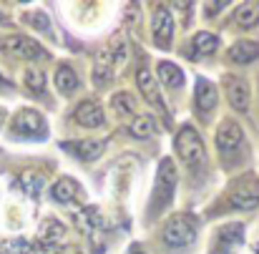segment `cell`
Returning <instances> with one entry per match:
<instances>
[{
	"label": "cell",
	"mask_w": 259,
	"mask_h": 254,
	"mask_svg": "<svg viewBox=\"0 0 259 254\" xmlns=\"http://www.w3.org/2000/svg\"><path fill=\"white\" fill-rule=\"evenodd\" d=\"M174 144H176V151H179L181 161L194 171V174L204 169V164H206V149H204L201 136H199L191 126H184V129L176 134V141H174Z\"/></svg>",
	"instance_id": "obj_1"
},
{
	"label": "cell",
	"mask_w": 259,
	"mask_h": 254,
	"mask_svg": "<svg viewBox=\"0 0 259 254\" xmlns=\"http://www.w3.org/2000/svg\"><path fill=\"white\" fill-rule=\"evenodd\" d=\"M161 239L171 249L189 247L196 239V222H194V217H189V214H174L171 219L164 224Z\"/></svg>",
	"instance_id": "obj_2"
},
{
	"label": "cell",
	"mask_w": 259,
	"mask_h": 254,
	"mask_svg": "<svg viewBox=\"0 0 259 254\" xmlns=\"http://www.w3.org/2000/svg\"><path fill=\"white\" fill-rule=\"evenodd\" d=\"M229 204L239 211H252L259 206V179L254 174H244L229 189Z\"/></svg>",
	"instance_id": "obj_3"
},
{
	"label": "cell",
	"mask_w": 259,
	"mask_h": 254,
	"mask_svg": "<svg viewBox=\"0 0 259 254\" xmlns=\"http://www.w3.org/2000/svg\"><path fill=\"white\" fill-rule=\"evenodd\" d=\"M176 179H179V174H176L174 161L171 159H161L159 171H156V186H154V204H151L154 211H161L171 201L174 189H176Z\"/></svg>",
	"instance_id": "obj_4"
},
{
	"label": "cell",
	"mask_w": 259,
	"mask_h": 254,
	"mask_svg": "<svg viewBox=\"0 0 259 254\" xmlns=\"http://www.w3.org/2000/svg\"><path fill=\"white\" fill-rule=\"evenodd\" d=\"M0 48L5 53H13V56H20V58H28V61H46L48 58V51L35 43L33 38H25V35H10L0 43Z\"/></svg>",
	"instance_id": "obj_5"
},
{
	"label": "cell",
	"mask_w": 259,
	"mask_h": 254,
	"mask_svg": "<svg viewBox=\"0 0 259 254\" xmlns=\"http://www.w3.org/2000/svg\"><path fill=\"white\" fill-rule=\"evenodd\" d=\"M13 131L20 134V136H46L48 126H46V118L33 111V108H23L15 113L13 118Z\"/></svg>",
	"instance_id": "obj_6"
},
{
	"label": "cell",
	"mask_w": 259,
	"mask_h": 254,
	"mask_svg": "<svg viewBox=\"0 0 259 254\" xmlns=\"http://www.w3.org/2000/svg\"><path fill=\"white\" fill-rule=\"evenodd\" d=\"M151 33H154V43H156L159 48H169L171 35H174V18L166 5H156V8H154Z\"/></svg>",
	"instance_id": "obj_7"
},
{
	"label": "cell",
	"mask_w": 259,
	"mask_h": 254,
	"mask_svg": "<svg viewBox=\"0 0 259 254\" xmlns=\"http://www.w3.org/2000/svg\"><path fill=\"white\" fill-rule=\"evenodd\" d=\"M244 141V131L237 121H224L219 129H217V146L222 154H229V151H237Z\"/></svg>",
	"instance_id": "obj_8"
},
{
	"label": "cell",
	"mask_w": 259,
	"mask_h": 254,
	"mask_svg": "<svg viewBox=\"0 0 259 254\" xmlns=\"http://www.w3.org/2000/svg\"><path fill=\"white\" fill-rule=\"evenodd\" d=\"M224 91L229 103L237 111H247L249 108V86L242 76H224Z\"/></svg>",
	"instance_id": "obj_9"
},
{
	"label": "cell",
	"mask_w": 259,
	"mask_h": 254,
	"mask_svg": "<svg viewBox=\"0 0 259 254\" xmlns=\"http://www.w3.org/2000/svg\"><path fill=\"white\" fill-rule=\"evenodd\" d=\"M73 118H76V123H81V126H86V129H96V126L103 123L106 116H103V106H101L98 101H83V103L76 108Z\"/></svg>",
	"instance_id": "obj_10"
},
{
	"label": "cell",
	"mask_w": 259,
	"mask_h": 254,
	"mask_svg": "<svg viewBox=\"0 0 259 254\" xmlns=\"http://www.w3.org/2000/svg\"><path fill=\"white\" fill-rule=\"evenodd\" d=\"M194 103L201 113H209L217 106V86L206 78H196V88H194Z\"/></svg>",
	"instance_id": "obj_11"
},
{
	"label": "cell",
	"mask_w": 259,
	"mask_h": 254,
	"mask_svg": "<svg viewBox=\"0 0 259 254\" xmlns=\"http://www.w3.org/2000/svg\"><path fill=\"white\" fill-rule=\"evenodd\" d=\"M136 83H139L141 96H144L151 106L161 108V93H159V88H156V78H154V73H151L149 68H139V73H136Z\"/></svg>",
	"instance_id": "obj_12"
},
{
	"label": "cell",
	"mask_w": 259,
	"mask_h": 254,
	"mask_svg": "<svg viewBox=\"0 0 259 254\" xmlns=\"http://www.w3.org/2000/svg\"><path fill=\"white\" fill-rule=\"evenodd\" d=\"M66 149L73 151L83 161H93L103 154V141L101 139H83V141H76V144H66Z\"/></svg>",
	"instance_id": "obj_13"
},
{
	"label": "cell",
	"mask_w": 259,
	"mask_h": 254,
	"mask_svg": "<svg viewBox=\"0 0 259 254\" xmlns=\"http://www.w3.org/2000/svg\"><path fill=\"white\" fill-rule=\"evenodd\" d=\"M229 58L234 61V63H252V61H257L259 58V43L254 40H237L232 48H229Z\"/></svg>",
	"instance_id": "obj_14"
},
{
	"label": "cell",
	"mask_w": 259,
	"mask_h": 254,
	"mask_svg": "<svg viewBox=\"0 0 259 254\" xmlns=\"http://www.w3.org/2000/svg\"><path fill=\"white\" fill-rule=\"evenodd\" d=\"M111 106H113L116 116H121L123 121L131 123V121L136 118V98H134L131 93H126V91L116 93V96L111 98Z\"/></svg>",
	"instance_id": "obj_15"
},
{
	"label": "cell",
	"mask_w": 259,
	"mask_h": 254,
	"mask_svg": "<svg viewBox=\"0 0 259 254\" xmlns=\"http://www.w3.org/2000/svg\"><path fill=\"white\" fill-rule=\"evenodd\" d=\"M234 23H237L239 28H254L259 23V3L249 0V3L237 5V10H234Z\"/></svg>",
	"instance_id": "obj_16"
},
{
	"label": "cell",
	"mask_w": 259,
	"mask_h": 254,
	"mask_svg": "<svg viewBox=\"0 0 259 254\" xmlns=\"http://www.w3.org/2000/svg\"><path fill=\"white\" fill-rule=\"evenodd\" d=\"M156 73H159V81L164 86H169V88H181L184 86V71L176 63H169V61L159 63Z\"/></svg>",
	"instance_id": "obj_17"
},
{
	"label": "cell",
	"mask_w": 259,
	"mask_h": 254,
	"mask_svg": "<svg viewBox=\"0 0 259 254\" xmlns=\"http://www.w3.org/2000/svg\"><path fill=\"white\" fill-rule=\"evenodd\" d=\"M76 194H78V184H76L73 179H68V176L58 179V181L53 184V191H51V196H53L58 204H68Z\"/></svg>",
	"instance_id": "obj_18"
},
{
	"label": "cell",
	"mask_w": 259,
	"mask_h": 254,
	"mask_svg": "<svg viewBox=\"0 0 259 254\" xmlns=\"http://www.w3.org/2000/svg\"><path fill=\"white\" fill-rule=\"evenodd\" d=\"M63 237H66V227H63L58 219H48V222H43V227H40V242H43L46 247L58 244Z\"/></svg>",
	"instance_id": "obj_19"
},
{
	"label": "cell",
	"mask_w": 259,
	"mask_h": 254,
	"mask_svg": "<svg viewBox=\"0 0 259 254\" xmlns=\"http://www.w3.org/2000/svg\"><path fill=\"white\" fill-rule=\"evenodd\" d=\"M56 88L61 93H71V91L78 88V76L71 66H58L56 68Z\"/></svg>",
	"instance_id": "obj_20"
},
{
	"label": "cell",
	"mask_w": 259,
	"mask_h": 254,
	"mask_svg": "<svg viewBox=\"0 0 259 254\" xmlns=\"http://www.w3.org/2000/svg\"><path fill=\"white\" fill-rule=\"evenodd\" d=\"M239 237H242V227H239V224L222 227V229L217 232V242H219V252L217 254H224L232 244H237V242H239Z\"/></svg>",
	"instance_id": "obj_21"
},
{
	"label": "cell",
	"mask_w": 259,
	"mask_h": 254,
	"mask_svg": "<svg viewBox=\"0 0 259 254\" xmlns=\"http://www.w3.org/2000/svg\"><path fill=\"white\" fill-rule=\"evenodd\" d=\"M191 48H194V53H199V56H209V53H214V51L219 48V38L211 35V33H196V35L191 38Z\"/></svg>",
	"instance_id": "obj_22"
},
{
	"label": "cell",
	"mask_w": 259,
	"mask_h": 254,
	"mask_svg": "<svg viewBox=\"0 0 259 254\" xmlns=\"http://www.w3.org/2000/svg\"><path fill=\"white\" fill-rule=\"evenodd\" d=\"M128 134L134 139H149L154 134V121L151 116H136L131 123H128Z\"/></svg>",
	"instance_id": "obj_23"
},
{
	"label": "cell",
	"mask_w": 259,
	"mask_h": 254,
	"mask_svg": "<svg viewBox=\"0 0 259 254\" xmlns=\"http://www.w3.org/2000/svg\"><path fill=\"white\" fill-rule=\"evenodd\" d=\"M20 184H23V189H25L28 196H38L40 189H43V176L40 174H33V171H25L23 179H20Z\"/></svg>",
	"instance_id": "obj_24"
},
{
	"label": "cell",
	"mask_w": 259,
	"mask_h": 254,
	"mask_svg": "<svg viewBox=\"0 0 259 254\" xmlns=\"http://www.w3.org/2000/svg\"><path fill=\"white\" fill-rule=\"evenodd\" d=\"M78 224H81V229H101L103 227V219H101V214L96 211V209H83L81 214H78Z\"/></svg>",
	"instance_id": "obj_25"
},
{
	"label": "cell",
	"mask_w": 259,
	"mask_h": 254,
	"mask_svg": "<svg viewBox=\"0 0 259 254\" xmlns=\"http://www.w3.org/2000/svg\"><path fill=\"white\" fill-rule=\"evenodd\" d=\"M25 86H28L33 93H43V91H46V76H43L38 68H28V71H25Z\"/></svg>",
	"instance_id": "obj_26"
},
{
	"label": "cell",
	"mask_w": 259,
	"mask_h": 254,
	"mask_svg": "<svg viewBox=\"0 0 259 254\" xmlns=\"http://www.w3.org/2000/svg\"><path fill=\"white\" fill-rule=\"evenodd\" d=\"M30 18V25H35V28H40V30H48V18L43 15V13H33V15H28Z\"/></svg>",
	"instance_id": "obj_27"
},
{
	"label": "cell",
	"mask_w": 259,
	"mask_h": 254,
	"mask_svg": "<svg viewBox=\"0 0 259 254\" xmlns=\"http://www.w3.org/2000/svg\"><path fill=\"white\" fill-rule=\"evenodd\" d=\"M224 8H227V3H206V5H204L206 15H214V13H219V10H224Z\"/></svg>",
	"instance_id": "obj_28"
},
{
	"label": "cell",
	"mask_w": 259,
	"mask_h": 254,
	"mask_svg": "<svg viewBox=\"0 0 259 254\" xmlns=\"http://www.w3.org/2000/svg\"><path fill=\"white\" fill-rule=\"evenodd\" d=\"M61 254H83V252L76 249V247H66V249H61Z\"/></svg>",
	"instance_id": "obj_29"
},
{
	"label": "cell",
	"mask_w": 259,
	"mask_h": 254,
	"mask_svg": "<svg viewBox=\"0 0 259 254\" xmlns=\"http://www.w3.org/2000/svg\"><path fill=\"white\" fill-rule=\"evenodd\" d=\"M3 118H5V111H3V108H0V123H3Z\"/></svg>",
	"instance_id": "obj_30"
},
{
	"label": "cell",
	"mask_w": 259,
	"mask_h": 254,
	"mask_svg": "<svg viewBox=\"0 0 259 254\" xmlns=\"http://www.w3.org/2000/svg\"><path fill=\"white\" fill-rule=\"evenodd\" d=\"M134 254H144V252H134Z\"/></svg>",
	"instance_id": "obj_31"
},
{
	"label": "cell",
	"mask_w": 259,
	"mask_h": 254,
	"mask_svg": "<svg viewBox=\"0 0 259 254\" xmlns=\"http://www.w3.org/2000/svg\"><path fill=\"white\" fill-rule=\"evenodd\" d=\"M0 83H3V76H0Z\"/></svg>",
	"instance_id": "obj_32"
}]
</instances>
